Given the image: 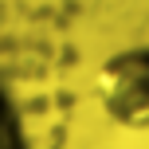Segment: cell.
Returning <instances> with one entry per match:
<instances>
[{"instance_id": "1", "label": "cell", "mask_w": 149, "mask_h": 149, "mask_svg": "<svg viewBox=\"0 0 149 149\" xmlns=\"http://www.w3.org/2000/svg\"><path fill=\"white\" fill-rule=\"evenodd\" d=\"M102 114L122 130H149V43L114 51L94 74Z\"/></svg>"}]
</instances>
